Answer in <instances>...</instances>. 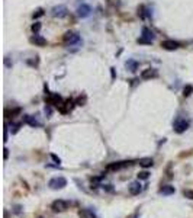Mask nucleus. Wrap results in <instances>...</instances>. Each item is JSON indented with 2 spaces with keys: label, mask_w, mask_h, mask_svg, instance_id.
Listing matches in <instances>:
<instances>
[{
  "label": "nucleus",
  "mask_w": 193,
  "mask_h": 218,
  "mask_svg": "<svg viewBox=\"0 0 193 218\" xmlns=\"http://www.w3.org/2000/svg\"><path fill=\"white\" fill-rule=\"evenodd\" d=\"M158 76V71L156 68H147L141 73V79L142 80H150V79H154V77Z\"/></svg>",
  "instance_id": "9"
},
{
  "label": "nucleus",
  "mask_w": 193,
  "mask_h": 218,
  "mask_svg": "<svg viewBox=\"0 0 193 218\" xmlns=\"http://www.w3.org/2000/svg\"><path fill=\"white\" fill-rule=\"evenodd\" d=\"M161 47L164 48V50H169V51H174L179 48V42L177 41H173V39H165L161 42Z\"/></svg>",
  "instance_id": "10"
},
{
  "label": "nucleus",
  "mask_w": 193,
  "mask_h": 218,
  "mask_svg": "<svg viewBox=\"0 0 193 218\" xmlns=\"http://www.w3.org/2000/svg\"><path fill=\"white\" fill-rule=\"evenodd\" d=\"M39 29H41V24H39V22H35V24L32 25V31L35 33H38L39 32Z\"/></svg>",
  "instance_id": "21"
},
{
  "label": "nucleus",
  "mask_w": 193,
  "mask_h": 218,
  "mask_svg": "<svg viewBox=\"0 0 193 218\" xmlns=\"http://www.w3.org/2000/svg\"><path fill=\"white\" fill-rule=\"evenodd\" d=\"M127 68L129 71H132V73H135V71L138 70V63L134 61V60H128V61H127Z\"/></svg>",
  "instance_id": "15"
},
{
  "label": "nucleus",
  "mask_w": 193,
  "mask_h": 218,
  "mask_svg": "<svg viewBox=\"0 0 193 218\" xmlns=\"http://www.w3.org/2000/svg\"><path fill=\"white\" fill-rule=\"evenodd\" d=\"M92 13V7H90L87 3H81V5L77 6V15L80 18H87Z\"/></svg>",
  "instance_id": "6"
},
{
  "label": "nucleus",
  "mask_w": 193,
  "mask_h": 218,
  "mask_svg": "<svg viewBox=\"0 0 193 218\" xmlns=\"http://www.w3.org/2000/svg\"><path fill=\"white\" fill-rule=\"evenodd\" d=\"M131 164V161H116V163H110L108 167H106V170L108 172H116V170H121L123 167H127Z\"/></svg>",
  "instance_id": "8"
},
{
  "label": "nucleus",
  "mask_w": 193,
  "mask_h": 218,
  "mask_svg": "<svg viewBox=\"0 0 193 218\" xmlns=\"http://www.w3.org/2000/svg\"><path fill=\"white\" fill-rule=\"evenodd\" d=\"M80 217L81 218H97L94 215V212H92L90 209H81L80 211Z\"/></svg>",
  "instance_id": "17"
},
{
  "label": "nucleus",
  "mask_w": 193,
  "mask_h": 218,
  "mask_svg": "<svg viewBox=\"0 0 193 218\" xmlns=\"http://www.w3.org/2000/svg\"><path fill=\"white\" fill-rule=\"evenodd\" d=\"M31 42L35 44V45H38V47H44V45H47V39L44 38V37H41V35L35 33L32 38H31Z\"/></svg>",
  "instance_id": "11"
},
{
  "label": "nucleus",
  "mask_w": 193,
  "mask_h": 218,
  "mask_svg": "<svg viewBox=\"0 0 193 218\" xmlns=\"http://www.w3.org/2000/svg\"><path fill=\"white\" fill-rule=\"evenodd\" d=\"M148 177H150V173H148V172H139V173H138V179L139 180H147Z\"/></svg>",
  "instance_id": "18"
},
{
  "label": "nucleus",
  "mask_w": 193,
  "mask_h": 218,
  "mask_svg": "<svg viewBox=\"0 0 193 218\" xmlns=\"http://www.w3.org/2000/svg\"><path fill=\"white\" fill-rule=\"evenodd\" d=\"M189 128V121L187 119H184V118H177L174 121V131L176 133H184L186 129Z\"/></svg>",
  "instance_id": "5"
},
{
  "label": "nucleus",
  "mask_w": 193,
  "mask_h": 218,
  "mask_svg": "<svg viewBox=\"0 0 193 218\" xmlns=\"http://www.w3.org/2000/svg\"><path fill=\"white\" fill-rule=\"evenodd\" d=\"M10 127H12V134H16L19 131V128L22 127V124H12Z\"/></svg>",
  "instance_id": "19"
},
{
  "label": "nucleus",
  "mask_w": 193,
  "mask_h": 218,
  "mask_svg": "<svg viewBox=\"0 0 193 218\" xmlns=\"http://www.w3.org/2000/svg\"><path fill=\"white\" fill-rule=\"evenodd\" d=\"M152 164H154V160L150 159V157H147V159H141V160H139V166H142V167H151Z\"/></svg>",
  "instance_id": "16"
},
{
  "label": "nucleus",
  "mask_w": 193,
  "mask_h": 218,
  "mask_svg": "<svg viewBox=\"0 0 193 218\" xmlns=\"http://www.w3.org/2000/svg\"><path fill=\"white\" fill-rule=\"evenodd\" d=\"M154 38H156V35H154V32H152L151 29L142 28V35H141V38H138V42L139 44H151L154 41Z\"/></svg>",
  "instance_id": "2"
},
{
  "label": "nucleus",
  "mask_w": 193,
  "mask_h": 218,
  "mask_svg": "<svg viewBox=\"0 0 193 218\" xmlns=\"http://www.w3.org/2000/svg\"><path fill=\"white\" fill-rule=\"evenodd\" d=\"M142 190V186L139 182H132L129 185V194L131 195H138Z\"/></svg>",
  "instance_id": "12"
},
{
  "label": "nucleus",
  "mask_w": 193,
  "mask_h": 218,
  "mask_svg": "<svg viewBox=\"0 0 193 218\" xmlns=\"http://www.w3.org/2000/svg\"><path fill=\"white\" fill-rule=\"evenodd\" d=\"M7 156H9V151H7V148H5V160L7 159Z\"/></svg>",
  "instance_id": "25"
},
{
  "label": "nucleus",
  "mask_w": 193,
  "mask_h": 218,
  "mask_svg": "<svg viewBox=\"0 0 193 218\" xmlns=\"http://www.w3.org/2000/svg\"><path fill=\"white\" fill-rule=\"evenodd\" d=\"M51 159L54 161H55V163H58V164H60V163H61V160H60V157H57L55 154H51Z\"/></svg>",
  "instance_id": "24"
},
{
  "label": "nucleus",
  "mask_w": 193,
  "mask_h": 218,
  "mask_svg": "<svg viewBox=\"0 0 193 218\" xmlns=\"http://www.w3.org/2000/svg\"><path fill=\"white\" fill-rule=\"evenodd\" d=\"M41 218H42V217H41Z\"/></svg>",
  "instance_id": "26"
},
{
  "label": "nucleus",
  "mask_w": 193,
  "mask_h": 218,
  "mask_svg": "<svg viewBox=\"0 0 193 218\" xmlns=\"http://www.w3.org/2000/svg\"><path fill=\"white\" fill-rule=\"evenodd\" d=\"M48 186H49L51 189H62V188H66V186H67V179H66V177H62V176L52 177V179L49 180Z\"/></svg>",
  "instance_id": "3"
},
{
  "label": "nucleus",
  "mask_w": 193,
  "mask_h": 218,
  "mask_svg": "<svg viewBox=\"0 0 193 218\" xmlns=\"http://www.w3.org/2000/svg\"><path fill=\"white\" fill-rule=\"evenodd\" d=\"M192 90H193L192 86H186V87L183 89V95H184V96H189L190 93H192Z\"/></svg>",
  "instance_id": "20"
},
{
  "label": "nucleus",
  "mask_w": 193,
  "mask_h": 218,
  "mask_svg": "<svg viewBox=\"0 0 193 218\" xmlns=\"http://www.w3.org/2000/svg\"><path fill=\"white\" fill-rule=\"evenodd\" d=\"M24 122H26L28 125H31V127H41V122H38L36 119L33 118V116H31V115H25Z\"/></svg>",
  "instance_id": "14"
},
{
  "label": "nucleus",
  "mask_w": 193,
  "mask_h": 218,
  "mask_svg": "<svg viewBox=\"0 0 193 218\" xmlns=\"http://www.w3.org/2000/svg\"><path fill=\"white\" fill-rule=\"evenodd\" d=\"M51 209L54 212H64V211L68 209V202L62 201V199H57L51 204Z\"/></svg>",
  "instance_id": "4"
},
{
  "label": "nucleus",
  "mask_w": 193,
  "mask_h": 218,
  "mask_svg": "<svg viewBox=\"0 0 193 218\" xmlns=\"http://www.w3.org/2000/svg\"><path fill=\"white\" fill-rule=\"evenodd\" d=\"M64 42L67 45H75V44H80V35L79 32H74V31H68L64 35Z\"/></svg>",
  "instance_id": "1"
},
{
  "label": "nucleus",
  "mask_w": 193,
  "mask_h": 218,
  "mask_svg": "<svg viewBox=\"0 0 193 218\" xmlns=\"http://www.w3.org/2000/svg\"><path fill=\"white\" fill-rule=\"evenodd\" d=\"M67 13H68V10L64 5H58L52 7V16H55V18H66Z\"/></svg>",
  "instance_id": "7"
},
{
  "label": "nucleus",
  "mask_w": 193,
  "mask_h": 218,
  "mask_svg": "<svg viewBox=\"0 0 193 218\" xmlns=\"http://www.w3.org/2000/svg\"><path fill=\"white\" fill-rule=\"evenodd\" d=\"M42 15H44V10L42 9H36L35 12H33L32 16H33V19H35V18H39V16H42Z\"/></svg>",
  "instance_id": "22"
},
{
  "label": "nucleus",
  "mask_w": 193,
  "mask_h": 218,
  "mask_svg": "<svg viewBox=\"0 0 193 218\" xmlns=\"http://www.w3.org/2000/svg\"><path fill=\"white\" fill-rule=\"evenodd\" d=\"M161 195H173L176 192V189H174V186H170V185H164L163 188H160V190H158Z\"/></svg>",
  "instance_id": "13"
},
{
  "label": "nucleus",
  "mask_w": 193,
  "mask_h": 218,
  "mask_svg": "<svg viewBox=\"0 0 193 218\" xmlns=\"http://www.w3.org/2000/svg\"><path fill=\"white\" fill-rule=\"evenodd\" d=\"M183 195L186 196V198H189V199H192L193 201V190H183Z\"/></svg>",
  "instance_id": "23"
}]
</instances>
